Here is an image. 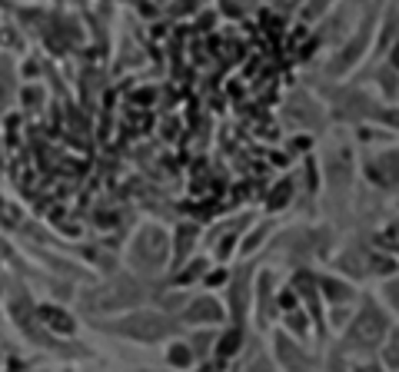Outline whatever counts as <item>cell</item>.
<instances>
[{"mask_svg": "<svg viewBox=\"0 0 399 372\" xmlns=\"http://www.w3.org/2000/svg\"><path fill=\"white\" fill-rule=\"evenodd\" d=\"M100 329L133 339V342H160V339L176 333V322L170 316H163V313H130V316L116 319V322H103Z\"/></svg>", "mask_w": 399, "mask_h": 372, "instance_id": "obj_1", "label": "cell"}, {"mask_svg": "<svg viewBox=\"0 0 399 372\" xmlns=\"http://www.w3.org/2000/svg\"><path fill=\"white\" fill-rule=\"evenodd\" d=\"M389 333V319L376 302H362L360 316L353 319L349 326V346L353 349H376Z\"/></svg>", "mask_w": 399, "mask_h": 372, "instance_id": "obj_2", "label": "cell"}, {"mask_svg": "<svg viewBox=\"0 0 399 372\" xmlns=\"http://www.w3.org/2000/svg\"><path fill=\"white\" fill-rule=\"evenodd\" d=\"M94 299H87V309H100V313H107V309H123V306H136L140 296H143V289H140V282L133 276H116L110 279L107 286H100L96 293H90Z\"/></svg>", "mask_w": 399, "mask_h": 372, "instance_id": "obj_3", "label": "cell"}, {"mask_svg": "<svg viewBox=\"0 0 399 372\" xmlns=\"http://www.w3.org/2000/svg\"><path fill=\"white\" fill-rule=\"evenodd\" d=\"M167 256V236L156 229V226H147V229H140V236L133 242V262L136 266H160Z\"/></svg>", "mask_w": 399, "mask_h": 372, "instance_id": "obj_4", "label": "cell"}, {"mask_svg": "<svg viewBox=\"0 0 399 372\" xmlns=\"http://www.w3.org/2000/svg\"><path fill=\"white\" fill-rule=\"evenodd\" d=\"M276 359H280V366L286 372H306V353L296 346V342H289V339H276Z\"/></svg>", "mask_w": 399, "mask_h": 372, "instance_id": "obj_5", "label": "cell"}, {"mask_svg": "<svg viewBox=\"0 0 399 372\" xmlns=\"http://www.w3.org/2000/svg\"><path fill=\"white\" fill-rule=\"evenodd\" d=\"M220 316H223V309L216 306V299H209V296H200L190 309H187V319H190V322H216Z\"/></svg>", "mask_w": 399, "mask_h": 372, "instance_id": "obj_6", "label": "cell"}, {"mask_svg": "<svg viewBox=\"0 0 399 372\" xmlns=\"http://www.w3.org/2000/svg\"><path fill=\"white\" fill-rule=\"evenodd\" d=\"M382 359H386V366H389V369H396V372H399V333H393L389 339H386Z\"/></svg>", "mask_w": 399, "mask_h": 372, "instance_id": "obj_7", "label": "cell"}, {"mask_svg": "<svg viewBox=\"0 0 399 372\" xmlns=\"http://www.w3.org/2000/svg\"><path fill=\"white\" fill-rule=\"evenodd\" d=\"M382 293H386V302H389L393 309H399V279H393V282H389Z\"/></svg>", "mask_w": 399, "mask_h": 372, "instance_id": "obj_8", "label": "cell"}, {"mask_svg": "<svg viewBox=\"0 0 399 372\" xmlns=\"http://www.w3.org/2000/svg\"><path fill=\"white\" fill-rule=\"evenodd\" d=\"M249 372H273V366H269V362H263V359H260V362H253V366H249Z\"/></svg>", "mask_w": 399, "mask_h": 372, "instance_id": "obj_9", "label": "cell"}, {"mask_svg": "<svg viewBox=\"0 0 399 372\" xmlns=\"http://www.w3.org/2000/svg\"><path fill=\"white\" fill-rule=\"evenodd\" d=\"M356 372H386V369H380V366H360Z\"/></svg>", "mask_w": 399, "mask_h": 372, "instance_id": "obj_10", "label": "cell"}]
</instances>
